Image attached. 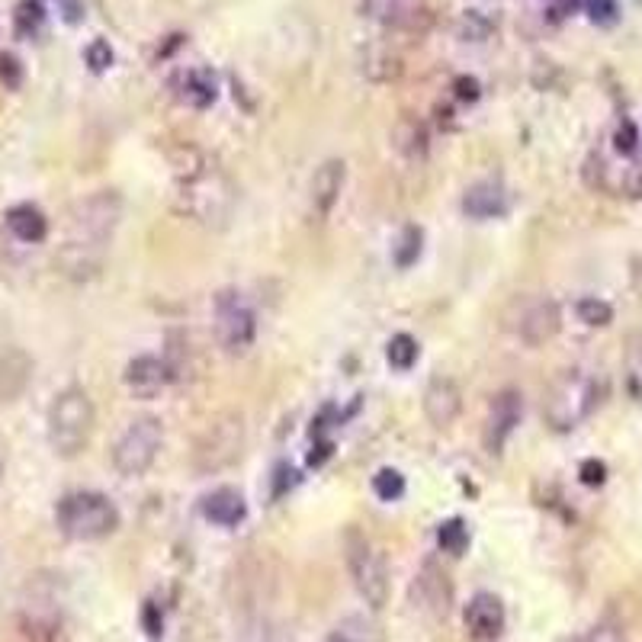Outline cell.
Returning <instances> with one entry per match:
<instances>
[{
    "label": "cell",
    "mask_w": 642,
    "mask_h": 642,
    "mask_svg": "<svg viewBox=\"0 0 642 642\" xmlns=\"http://www.w3.org/2000/svg\"><path fill=\"white\" fill-rule=\"evenodd\" d=\"M508 321L527 347H543L562 331V309L553 296H524L514 299Z\"/></svg>",
    "instance_id": "30bf717a"
},
{
    "label": "cell",
    "mask_w": 642,
    "mask_h": 642,
    "mask_svg": "<svg viewBox=\"0 0 642 642\" xmlns=\"http://www.w3.org/2000/svg\"><path fill=\"white\" fill-rule=\"evenodd\" d=\"M578 479H582V485H588V488H601L604 482H607V466H604V460H585L582 466H578Z\"/></svg>",
    "instance_id": "8d00e7d4"
},
{
    "label": "cell",
    "mask_w": 642,
    "mask_h": 642,
    "mask_svg": "<svg viewBox=\"0 0 642 642\" xmlns=\"http://www.w3.org/2000/svg\"><path fill=\"white\" fill-rule=\"evenodd\" d=\"M585 10H588L591 23H598V26H614L617 23V4H614V0H585Z\"/></svg>",
    "instance_id": "d590c367"
},
{
    "label": "cell",
    "mask_w": 642,
    "mask_h": 642,
    "mask_svg": "<svg viewBox=\"0 0 642 642\" xmlns=\"http://www.w3.org/2000/svg\"><path fill=\"white\" fill-rule=\"evenodd\" d=\"M238 187L219 164L190 151V161L177 167L174 183V209L183 219L203 228H225L235 216Z\"/></svg>",
    "instance_id": "7a4b0ae2"
},
{
    "label": "cell",
    "mask_w": 642,
    "mask_h": 642,
    "mask_svg": "<svg viewBox=\"0 0 642 642\" xmlns=\"http://www.w3.org/2000/svg\"><path fill=\"white\" fill-rule=\"evenodd\" d=\"M511 209V193L498 180H479L463 193V212L476 222L501 219Z\"/></svg>",
    "instance_id": "2e32d148"
},
{
    "label": "cell",
    "mask_w": 642,
    "mask_h": 642,
    "mask_svg": "<svg viewBox=\"0 0 642 642\" xmlns=\"http://www.w3.org/2000/svg\"><path fill=\"white\" fill-rule=\"evenodd\" d=\"M623 386L633 402H642V331L630 334L623 354Z\"/></svg>",
    "instance_id": "7402d4cb"
},
{
    "label": "cell",
    "mask_w": 642,
    "mask_h": 642,
    "mask_svg": "<svg viewBox=\"0 0 642 642\" xmlns=\"http://www.w3.org/2000/svg\"><path fill=\"white\" fill-rule=\"evenodd\" d=\"M164 447V424L155 415H139L113 443V469L122 479H142Z\"/></svg>",
    "instance_id": "ba28073f"
},
{
    "label": "cell",
    "mask_w": 642,
    "mask_h": 642,
    "mask_svg": "<svg viewBox=\"0 0 642 642\" xmlns=\"http://www.w3.org/2000/svg\"><path fill=\"white\" fill-rule=\"evenodd\" d=\"M488 29H492V26L482 23L476 10H469L466 17H463V36H466V39H476V42H479V39L488 36Z\"/></svg>",
    "instance_id": "ab89813d"
},
{
    "label": "cell",
    "mask_w": 642,
    "mask_h": 642,
    "mask_svg": "<svg viewBox=\"0 0 642 642\" xmlns=\"http://www.w3.org/2000/svg\"><path fill=\"white\" fill-rule=\"evenodd\" d=\"M122 379H126V386L135 399H155V395H161L174 382V366L158 354H142L129 360Z\"/></svg>",
    "instance_id": "9a60e30c"
},
{
    "label": "cell",
    "mask_w": 642,
    "mask_h": 642,
    "mask_svg": "<svg viewBox=\"0 0 642 642\" xmlns=\"http://www.w3.org/2000/svg\"><path fill=\"white\" fill-rule=\"evenodd\" d=\"M238 642H286V636L270 617H251L244 620Z\"/></svg>",
    "instance_id": "f546056e"
},
{
    "label": "cell",
    "mask_w": 642,
    "mask_h": 642,
    "mask_svg": "<svg viewBox=\"0 0 642 642\" xmlns=\"http://www.w3.org/2000/svg\"><path fill=\"white\" fill-rule=\"evenodd\" d=\"M119 222H122V196L116 190H97L74 203L68 212L65 241H61L55 257L61 277L74 283L100 277Z\"/></svg>",
    "instance_id": "6da1fadb"
},
{
    "label": "cell",
    "mask_w": 642,
    "mask_h": 642,
    "mask_svg": "<svg viewBox=\"0 0 642 642\" xmlns=\"http://www.w3.org/2000/svg\"><path fill=\"white\" fill-rule=\"evenodd\" d=\"M142 626H145V633L151 639H161V633H164V617H161V610L151 604V601L142 607Z\"/></svg>",
    "instance_id": "f35d334b"
},
{
    "label": "cell",
    "mask_w": 642,
    "mask_h": 642,
    "mask_svg": "<svg viewBox=\"0 0 642 642\" xmlns=\"http://www.w3.org/2000/svg\"><path fill=\"white\" fill-rule=\"evenodd\" d=\"M421 251H424V232L418 225H405L392 244V261L399 270H408L421 261Z\"/></svg>",
    "instance_id": "603a6c76"
},
{
    "label": "cell",
    "mask_w": 642,
    "mask_h": 642,
    "mask_svg": "<svg viewBox=\"0 0 642 642\" xmlns=\"http://www.w3.org/2000/svg\"><path fill=\"white\" fill-rule=\"evenodd\" d=\"M84 61H87V68L94 71V74H103V71H110L113 65V49H110V42L106 39H94L84 49Z\"/></svg>",
    "instance_id": "836d02e7"
},
{
    "label": "cell",
    "mask_w": 642,
    "mask_h": 642,
    "mask_svg": "<svg viewBox=\"0 0 642 642\" xmlns=\"http://www.w3.org/2000/svg\"><path fill=\"white\" fill-rule=\"evenodd\" d=\"M585 642H626V633H623L620 623H610V620H607V623L594 626Z\"/></svg>",
    "instance_id": "74e56055"
},
{
    "label": "cell",
    "mask_w": 642,
    "mask_h": 642,
    "mask_svg": "<svg viewBox=\"0 0 642 642\" xmlns=\"http://www.w3.org/2000/svg\"><path fill=\"white\" fill-rule=\"evenodd\" d=\"M244 453V418L241 411H222L212 418L193 447L196 476H216V472L235 466Z\"/></svg>",
    "instance_id": "52a82bcc"
},
{
    "label": "cell",
    "mask_w": 642,
    "mask_h": 642,
    "mask_svg": "<svg viewBox=\"0 0 642 642\" xmlns=\"http://www.w3.org/2000/svg\"><path fill=\"white\" fill-rule=\"evenodd\" d=\"M524 415V395L517 389H501L492 405H488V418H485V450L498 456L508 447V440L514 437L517 424Z\"/></svg>",
    "instance_id": "8fae6325"
},
{
    "label": "cell",
    "mask_w": 642,
    "mask_h": 642,
    "mask_svg": "<svg viewBox=\"0 0 642 642\" xmlns=\"http://www.w3.org/2000/svg\"><path fill=\"white\" fill-rule=\"evenodd\" d=\"M328 642H382V636H379V626L373 620L354 614V617H344L338 626H334Z\"/></svg>",
    "instance_id": "d4e9b609"
},
{
    "label": "cell",
    "mask_w": 642,
    "mask_h": 642,
    "mask_svg": "<svg viewBox=\"0 0 642 642\" xmlns=\"http://www.w3.org/2000/svg\"><path fill=\"white\" fill-rule=\"evenodd\" d=\"M437 546L450 556H463L469 549V527L463 517H450L437 527Z\"/></svg>",
    "instance_id": "4316f807"
},
{
    "label": "cell",
    "mask_w": 642,
    "mask_h": 642,
    "mask_svg": "<svg viewBox=\"0 0 642 642\" xmlns=\"http://www.w3.org/2000/svg\"><path fill=\"white\" fill-rule=\"evenodd\" d=\"M450 598H453V591H450L447 575H443V572L437 569V565L427 562L424 569L418 572L415 585H411V601H415V607L424 610V614H431V617H447Z\"/></svg>",
    "instance_id": "e0dca14e"
},
{
    "label": "cell",
    "mask_w": 642,
    "mask_h": 642,
    "mask_svg": "<svg viewBox=\"0 0 642 642\" xmlns=\"http://www.w3.org/2000/svg\"><path fill=\"white\" fill-rule=\"evenodd\" d=\"M373 492L379 501H399L405 495V476L399 469H379L373 476Z\"/></svg>",
    "instance_id": "4dcf8cb0"
},
{
    "label": "cell",
    "mask_w": 642,
    "mask_h": 642,
    "mask_svg": "<svg viewBox=\"0 0 642 642\" xmlns=\"http://www.w3.org/2000/svg\"><path fill=\"white\" fill-rule=\"evenodd\" d=\"M601 382L585 370H565L546 389L543 421L553 434H572L578 424H585L601 405Z\"/></svg>",
    "instance_id": "3957f363"
},
{
    "label": "cell",
    "mask_w": 642,
    "mask_h": 642,
    "mask_svg": "<svg viewBox=\"0 0 642 642\" xmlns=\"http://www.w3.org/2000/svg\"><path fill=\"white\" fill-rule=\"evenodd\" d=\"M331 456V440H318L312 453H309V466H321Z\"/></svg>",
    "instance_id": "7bdbcfd3"
},
{
    "label": "cell",
    "mask_w": 642,
    "mask_h": 642,
    "mask_svg": "<svg viewBox=\"0 0 642 642\" xmlns=\"http://www.w3.org/2000/svg\"><path fill=\"white\" fill-rule=\"evenodd\" d=\"M575 312H578V318H582L588 328H607L610 321H614V305L604 302V299H598V296L578 299Z\"/></svg>",
    "instance_id": "f1b7e54d"
},
{
    "label": "cell",
    "mask_w": 642,
    "mask_h": 642,
    "mask_svg": "<svg viewBox=\"0 0 642 642\" xmlns=\"http://www.w3.org/2000/svg\"><path fill=\"white\" fill-rule=\"evenodd\" d=\"M55 4H58L61 17H65V23L74 26V23L84 20V4H81V0H55Z\"/></svg>",
    "instance_id": "60d3db41"
},
{
    "label": "cell",
    "mask_w": 642,
    "mask_h": 642,
    "mask_svg": "<svg viewBox=\"0 0 642 642\" xmlns=\"http://www.w3.org/2000/svg\"><path fill=\"white\" fill-rule=\"evenodd\" d=\"M344 183H347V164L341 158H328L315 167L309 183V209L318 222H325L334 212V206L341 203Z\"/></svg>",
    "instance_id": "7c38bea8"
},
{
    "label": "cell",
    "mask_w": 642,
    "mask_h": 642,
    "mask_svg": "<svg viewBox=\"0 0 642 642\" xmlns=\"http://www.w3.org/2000/svg\"><path fill=\"white\" fill-rule=\"evenodd\" d=\"M392 145L399 148L405 158L418 161V158H424V151H427V132H424L421 122L402 119L399 126H395V132H392Z\"/></svg>",
    "instance_id": "cb8c5ba5"
},
{
    "label": "cell",
    "mask_w": 642,
    "mask_h": 642,
    "mask_svg": "<svg viewBox=\"0 0 642 642\" xmlns=\"http://www.w3.org/2000/svg\"><path fill=\"white\" fill-rule=\"evenodd\" d=\"M424 418L437 431H447V427L456 424V418L463 415V392L456 386V379L450 376H434L431 382L424 386Z\"/></svg>",
    "instance_id": "4fadbf2b"
},
{
    "label": "cell",
    "mask_w": 642,
    "mask_h": 642,
    "mask_svg": "<svg viewBox=\"0 0 642 642\" xmlns=\"http://www.w3.org/2000/svg\"><path fill=\"white\" fill-rule=\"evenodd\" d=\"M0 84L7 90H17L23 84V65L17 55H10V52L0 55Z\"/></svg>",
    "instance_id": "e575fe53"
},
{
    "label": "cell",
    "mask_w": 642,
    "mask_h": 642,
    "mask_svg": "<svg viewBox=\"0 0 642 642\" xmlns=\"http://www.w3.org/2000/svg\"><path fill=\"white\" fill-rule=\"evenodd\" d=\"M4 222L10 228V235L23 244H42L45 238H49V219H45V212L33 203L10 206Z\"/></svg>",
    "instance_id": "ffe728a7"
},
{
    "label": "cell",
    "mask_w": 642,
    "mask_h": 642,
    "mask_svg": "<svg viewBox=\"0 0 642 642\" xmlns=\"http://www.w3.org/2000/svg\"><path fill=\"white\" fill-rule=\"evenodd\" d=\"M45 23V7L42 0H20L17 10H13V29H17L20 39H33Z\"/></svg>",
    "instance_id": "83f0119b"
},
{
    "label": "cell",
    "mask_w": 642,
    "mask_h": 642,
    "mask_svg": "<svg viewBox=\"0 0 642 642\" xmlns=\"http://www.w3.org/2000/svg\"><path fill=\"white\" fill-rule=\"evenodd\" d=\"M180 97L183 103H190L193 110H206V106L216 103L219 87H216V74L209 68H193L180 78Z\"/></svg>",
    "instance_id": "44dd1931"
},
{
    "label": "cell",
    "mask_w": 642,
    "mask_h": 642,
    "mask_svg": "<svg viewBox=\"0 0 642 642\" xmlns=\"http://www.w3.org/2000/svg\"><path fill=\"white\" fill-rule=\"evenodd\" d=\"M0 476H4V437H0Z\"/></svg>",
    "instance_id": "ee69618b"
},
{
    "label": "cell",
    "mask_w": 642,
    "mask_h": 642,
    "mask_svg": "<svg viewBox=\"0 0 642 642\" xmlns=\"http://www.w3.org/2000/svg\"><path fill=\"white\" fill-rule=\"evenodd\" d=\"M614 151L623 158H633L636 151H639V129H636V122L633 119H623L617 132H614Z\"/></svg>",
    "instance_id": "d6a6232c"
},
{
    "label": "cell",
    "mask_w": 642,
    "mask_h": 642,
    "mask_svg": "<svg viewBox=\"0 0 642 642\" xmlns=\"http://www.w3.org/2000/svg\"><path fill=\"white\" fill-rule=\"evenodd\" d=\"M200 511H203L206 521L216 524V527H238L244 517H248V501H244V495L238 492V488L219 485V488H212V492L203 495Z\"/></svg>",
    "instance_id": "ac0fdd59"
},
{
    "label": "cell",
    "mask_w": 642,
    "mask_h": 642,
    "mask_svg": "<svg viewBox=\"0 0 642 642\" xmlns=\"http://www.w3.org/2000/svg\"><path fill=\"white\" fill-rule=\"evenodd\" d=\"M453 90H456V97H460L463 103H476L479 100V81L476 78H456Z\"/></svg>",
    "instance_id": "b9f144b4"
},
{
    "label": "cell",
    "mask_w": 642,
    "mask_h": 642,
    "mask_svg": "<svg viewBox=\"0 0 642 642\" xmlns=\"http://www.w3.org/2000/svg\"><path fill=\"white\" fill-rule=\"evenodd\" d=\"M33 382V357L20 347L0 354V402H17Z\"/></svg>",
    "instance_id": "d6986e66"
},
{
    "label": "cell",
    "mask_w": 642,
    "mask_h": 642,
    "mask_svg": "<svg viewBox=\"0 0 642 642\" xmlns=\"http://www.w3.org/2000/svg\"><path fill=\"white\" fill-rule=\"evenodd\" d=\"M633 4H639V7H642V0H633Z\"/></svg>",
    "instance_id": "f6af8a7d"
},
{
    "label": "cell",
    "mask_w": 642,
    "mask_h": 642,
    "mask_svg": "<svg viewBox=\"0 0 642 642\" xmlns=\"http://www.w3.org/2000/svg\"><path fill=\"white\" fill-rule=\"evenodd\" d=\"M466 636L472 642H495L504 633V623H508V614H504V604L498 594L492 591H479L476 598L466 604Z\"/></svg>",
    "instance_id": "5bb4252c"
},
{
    "label": "cell",
    "mask_w": 642,
    "mask_h": 642,
    "mask_svg": "<svg viewBox=\"0 0 642 642\" xmlns=\"http://www.w3.org/2000/svg\"><path fill=\"white\" fill-rule=\"evenodd\" d=\"M408 0H363V13L379 23H399L408 13Z\"/></svg>",
    "instance_id": "1f68e13d"
},
{
    "label": "cell",
    "mask_w": 642,
    "mask_h": 642,
    "mask_svg": "<svg viewBox=\"0 0 642 642\" xmlns=\"http://www.w3.org/2000/svg\"><path fill=\"white\" fill-rule=\"evenodd\" d=\"M344 559L350 578H354L357 594L366 601L370 610H382L389 604V569L386 559H382L379 546L366 537L363 530L350 527L344 533Z\"/></svg>",
    "instance_id": "8992f818"
},
{
    "label": "cell",
    "mask_w": 642,
    "mask_h": 642,
    "mask_svg": "<svg viewBox=\"0 0 642 642\" xmlns=\"http://www.w3.org/2000/svg\"><path fill=\"white\" fill-rule=\"evenodd\" d=\"M212 331H216V344L228 357L244 354L257 338V315L251 302L244 299L238 289H222L212 299Z\"/></svg>",
    "instance_id": "9c48e42d"
},
{
    "label": "cell",
    "mask_w": 642,
    "mask_h": 642,
    "mask_svg": "<svg viewBox=\"0 0 642 642\" xmlns=\"http://www.w3.org/2000/svg\"><path fill=\"white\" fill-rule=\"evenodd\" d=\"M418 357H421V344L411 338V334H392V341L386 344V360H389V366L392 370H399V373H408L411 366L418 363Z\"/></svg>",
    "instance_id": "484cf974"
},
{
    "label": "cell",
    "mask_w": 642,
    "mask_h": 642,
    "mask_svg": "<svg viewBox=\"0 0 642 642\" xmlns=\"http://www.w3.org/2000/svg\"><path fill=\"white\" fill-rule=\"evenodd\" d=\"M119 508L103 492H68L55 508V524L61 537L74 543L106 540L119 530Z\"/></svg>",
    "instance_id": "5b68a950"
},
{
    "label": "cell",
    "mask_w": 642,
    "mask_h": 642,
    "mask_svg": "<svg viewBox=\"0 0 642 642\" xmlns=\"http://www.w3.org/2000/svg\"><path fill=\"white\" fill-rule=\"evenodd\" d=\"M97 411L90 395L81 386H68L55 395L49 408V443L61 460H74L87 450L90 437H94Z\"/></svg>",
    "instance_id": "277c9868"
}]
</instances>
